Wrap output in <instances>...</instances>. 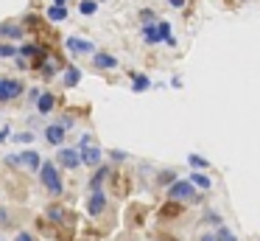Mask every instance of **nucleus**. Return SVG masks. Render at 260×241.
<instances>
[{
  "instance_id": "obj_1",
  "label": "nucleus",
  "mask_w": 260,
  "mask_h": 241,
  "mask_svg": "<svg viewBox=\"0 0 260 241\" xmlns=\"http://www.w3.org/2000/svg\"><path fill=\"white\" fill-rule=\"evenodd\" d=\"M40 177H42L45 188L51 191L53 196H59V194H62V188H64V185H62V177H59V168H56V163H53V160H45V163L40 166Z\"/></svg>"
},
{
  "instance_id": "obj_2",
  "label": "nucleus",
  "mask_w": 260,
  "mask_h": 241,
  "mask_svg": "<svg viewBox=\"0 0 260 241\" xmlns=\"http://www.w3.org/2000/svg\"><path fill=\"white\" fill-rule=\"evenodd\" d=\"M168 196L174 202H190V199H196V188H193L190 179H174L168 185Z\"/></svg>"
},
{
  "instance_id": "obj_3",
  "label": "nucleus",
  "mask_w": 260,
  "mask_h": 241,
  "mask_svg": "<svg viewBox=\"0 0 260 241\" xmlns=\"http://www.w3.org/2000/svg\"><path fill=\"white\" fill-rule=\"evenodd\" d=\"M64 67H62V59L59 56H53L51 50H45V53L40 56V73L42 76H48V78H53V76H59Z\"/></svg>"
},
{
  "instance_id": "obj_4",
  "label": "nucleus",
  "mask_w": 260,
  "mask_h": 241,
  "mask_svg": "<svg viewBox=\"0 0 260 241\" xmlns=\"http://www.w3.org/2000/svg\"><path fill=\"white\" fill-rule=\"evenodd\" d=\"M20 93H23V82L20 78L0 76V101H14Z\"/></svg>"
},
{
  "instance_id": "obj_5",
  "label": "nucleus",
  "mask_w": 260,
  "mask_h": 241,
  "mask_svg": "<svg viewBox=\"0 0 260 241\" xmlns=\"http://www.w3.org/2000/svg\"><path fill=\"white\" fill-rule=\"evenodd\" d=\"M64 48L76 56H87V53L92 56L95 53V42H90V39H84V37H68L64 39Z\"/></svg>"
},
{
  "instance_id": "obj_6",
  "label": "nucleus",
  "mask_w": 260,
  "mask_h": 241,
  "mask_svg": "<svg viewBox=\"0 0 260 241\" xmlns=\"http://www.w3.org/2000/svg\"><path fill=\"white\" fill-rule=\"evenodd\" d=\"M79 154H81V163H84V166H101V160H104V151L92 143L79 146Z\"/></svg>"
},
{
  "instance_id": "obj_7",
  "label": "nucleus",
  "mask_w": 260,
  "mask_h": 241,
  "mask_svg": "<svg viewBox=\"0 0 260 241\" xmlns=\"http://www.w3.org/2000/svg\"><path fill=\"white\" fill-rule=\"evenodd\" d=\"M45 50H48V48H45L42 42H37V39L17 45V56H23V59H40V56L45 53Z\"/></svg>"
},
{
  "instance_id": "obj_8",
  "label": "nucleus",
  "mask_w": 260,
  "mask_h": 241,
  "mask_svg": "<svg viewBox=\"0 0 260 241\" xmlns=\"http://www.w3.org/2000/svg\"><path fill=\"white\" fill-rule=\"evenodd\" d=\"M56 160H59V166H62V168H79L81 166L79 149H59Z\"/></svg>"
},
{
  "instance_id": "obj_9",
  "label": "nucleus",
  "mask_w": 260,
  "mask_h": 241,
  "mask_svg": "<svg viewBox=\"0 0 260 241\" xmlns=\"http://www.w3.org/2000/svg\"><path fill=\"white\" fill-rule=\"evenodd\" d=\"M0 37L9 39V42L23 39L25 37V25H20V22H0Z\"/></svg>"
},
{
  "instance_id": "obj_10",
  "label": "nucleus",
  "mask_w": 260,
  "mask_h": 241,
  "mask_svg": "<svg viewBox=\"0 0 260 241\" xmlns=\"http://www.w3.org/2000/svg\"><path fill=\"white\" fill-rule=\"evenodd\" d=\"M92 65H95V70H115V67H118V59H115L112 53L95 50V53H92Z\"/></svg>"
},
{
  "instance_id": "obj_11",
  "label": "nucleus",
  "mask_w": 260,
  "mask_h": 241,
  "mask_svg": "<svg viewBox=\"0 0 260 241\" xmlns=\"http://www.w3.org/2000/svg\"><path fill=\"white\" fill-rule=\"evenodd\" d=\"M34 104H37V112H40V115H48V112H53V106H56V95L42 90L40 98H37Z\"/></svg>"
},
{
  "instance_id": "obj_12",
  "label": "nucleus",
  "mask_w": 260,
  "mask_h": 241,
  "mask_svg": "<svg viewBox=\"0 0 260 241\" xmlns=\"http://www.w3.org/2000/svg\"><path fill=\"white\" fill-rule=\"evenodd\" d=\"M20 160V166H25L28 171H40V166H42V157H40V151H23V154L17 157Z\"/></svg>"
},
{
  "instance_id": "obj_13",
  "label": "nucleus",
  "mask_w": 260,
  "mask_h": 241,
  "mask_svg": "<svg viewBox=\"0 0 260 241\" xmlns=\"http://www.w3.org/2000/svg\"><path fill=\"white\" fill-rule=\"evenodd\" d=\"M45 140L51 146H59L64 140V129H62V123H51V126H45Z\"/></svg>"
},
{
  "instance_id": "obj_14",
  "label": "nucleus",
  "mask_w": 260,
  "mask_h": 241,
  "mask_svg": "<svg viewBox=\"0 0 260 241\" xmlns=\"http://www.w3.org/2000/svg\"><path fill=\"white\" fill-rule=\"evenodd\" d=\"M140 31H143V39H146L148 45H159V42H162V39H159V31H157V20H154V22H143Z\"/></svg>"
},
{
  "instance_id": "obj_15",
  "label": "nucleus",
  "mask_w": 260,
  "mask_h": 241,
  "mask_svg": "<svg viewBox=\"0 0 260 241\" xmlns=\"http://www.w3.org/2000/svg\"><path fill=\"white\" fill-rule=\"evenodd\" d=\"M104 207H107V196H104V191H101V188L92 191V196H90V207H87V210H90L92 216H98V213H101Z\"/></svg>"
},
{
  "instance_id": "obj_16",
  "label": "nucleus",
  "mask_w": 260,
  "mask_h": 241,
  "mask_svg": "<svg viewBox=\"0 0 260 241\" xmlns=\"http://www.w3.org/2000/svg\"><path fill=\"white\" fill-rule=\"evenodd\" d=\"M45 17H48L51 22H64V20H68V6H56V3L48 6Z\"/></svg>"
},
{
  "instance_id": "obj_17",
  "label": "nucleus",
  "mask_w": 260,
  "mask_h": 241,
  "mask_svg": "<svg viewBox=\"0 0 260 241\" xmlns=\"http://www.w3.org/2000/svg\"><path fill=\"white\" fill-rule=\"evenodd\" d=\"M157 31H159V39H162V42H168L171 48H176V39H174V34H171L168 20H157Z\"/></svg>"
},
{
  "instance_id": "obj_18",
  "label": "nucleus",
  "mask_w": 260,
  "mask_h": 241,
  "mask_svg": "<svg viewBox=\"0 0 260 241\" xmlns=\"http://www.w3.org/2000/svg\"><path fill=\"white\" fill-rule=\"evenodd\" d=\"M151 87V78L143 76V73H135L132 76V93H146V90Z\"/></svg>"
},
{
  "instance_id": "obj_19",
  "label": "nucleus",
  "mask_w": 260,
  "mask_h": 241,
  "mask_svg": "<svg viewBox=\"0 0 260 241\" xmlns=\"http://www.w3.org/2000/svg\"><path fill=\"white\" fill-rule=\"evenodd\" d=\"M187 179L193 182V188H202V191H210V188H213V179H210L207 174H199V171H193Z\"/></svg>"
},
{
  "instance_id": "obj_20",
  "label": "nucleus",
  "mask_w": 260,
  "mask_h": 241,
  "mask_svg": "<svg viewBox=\"0 0 260 241\" xmlns=\"http://www.w3.org/2000/svg\"><path fill=\"white\" fill-rule=\"evenodd\" d=\"M81 82V70L79 67H64V87H76V84Z\"/></svg>"
},
{
  "instance_id": "obj_21",
  "label": "nucleus",
  "mask_w": 260,
  "mask_h": 241,
  "mask_svg": "<svg viewBox=\"0 0 260 241\" xmlns=\"http://www.w3.org/2000/svg\"><path fill=\"white\" fill-rule=\"evenodd\" d=\"M107 174H109V168H107V166H101L95 174H92V179H90V188H92V191H98V188H101V185H104V179H107Z\"/></svg>"
},
{
  "instance_id": "obj_22",
  "label": "nucleus",
  "mask_w": 260,
  "mask_h": 241,
  "mask_svg": "<svg viewBox=\"0 0 260 241\" xmlns=\"http://www.w3.org/2000/svg\"><path fill=\"white\" fill-rule=\"evenodd\" d=\"M17 56V45L14 42H0V59H14Z\"/></svg>"
},
{
  "instance_id": "obj_23",
  "label": "nucleus",
  "mask_w": 260,
  "mask_h": 241,
  "mask_svg": "<svg viewBox=\"0 0 260 241\" xmlns=\"http://www.w3.org/2000/svg\"><path fill=\"white\" fill-rule=\"evenodd\" d=\"M79 11H81L84 17H92V14L98 11V0H81V3H79Z\"/></svg>"
},
{
  "instance_id": "obj_24",
  "label": "nucleus",
  "mask_w": 260,
  "mask_h": 241,
  "mask_svg": "<svg viewBox=\"0 0 260 241\" xmlns=\"http://www.w3.org/2000/svg\"><path fill=\"white\" fill-rule=\"evenodd\" d=\"M215 241H238V238H235V233H232L230 227L218 224V230H215Z\"/></svg>"
},
{
  "instance_id": "obj_25",
  "label": "nucleus",
  "mask_w": 260,
  "mask_h": 241,
  "mask_svg": "<svg viewBox=\"0 0 260 241\" xmlns=\"http://www.w3.org/2000/svg\"><path fill=\"white\" fill-rule=\"evenodd\" d=\"M187 163H190V166L196 168V171H199V168H207V166H210V163L204 160L202 154H187Z\"/></svg>"
},
{
  "instance_id": "obj_26",
  "label": "nucleus",
  "mask_w": 260,
  "mask_h": 241,
  "mask_svg": "<svg viewBox=\"0 0 260 241\" xmlns=\"http://www.w3.org/2000/svg\"><path fill=\"white\" fill-rule=\"evenodd\" d=\"M140 20H143V22H154V20H157V14H154L151 9H143V11H140Z\"/></svg>"
},
{
  "instance_id": "obj_27",
  "label": "nucleus",
  "mask_w": 260,
  "mask_h": 241,
  "mask_svg": "<svg viewBox=\"0 0 260 241\" xmlns=\"http://www.w3.org/2000/svg\"><path fill=\"white\" fill-rule=\"evenodd\" d=\"M48 216H51L53 222H62L64 213H62V207H48Z\"/></svg>"
},
{
  "instance_id": "obj_28",
  "label": "nucleus",
  "mask_w": 260,
  "mask_h": 241,
  "mask_svg": "<svg viewBox=\"0 0 260 241\" xmlns=\"http://www.w3.org/2000/svg\"><path fill=\"white\" fill-rule=\"evenodd\" d=\"M14 140H20V143H31V140H34V132H20Z\"/></svg>"
},
{
  "instance_id": "obj_29",
  "label": "nucleus",
  "mask_w": 260,
  "mask_h": 241,
  "mask_svg": "<svg viewBox=\"0 0 260 241\" xmlns=\"http://www.w3.org/2000/svg\"><path fill=\"white\" fill-rule=\"evenodd\" d=\"M207 222H215V224H221V216H218V213H213V210H207Z\"/></svg>"
},
{
  "instance_id": "obj_30",
  "label": "nucleus",
  "mask_w": 260,
  "mask_h": 241,
  "mask_svg": "<svg viewBox=\"0 0 260 241\" xmlns=\"http://www.w3.org/2000/svg\"><path fill=\"white\" fill-rule=\"evenodd\" d=\"M73 118H62V129H73Z\"/></svg>"
},
{
  "instance_id": "obj_31",
  "label": "nucleus",
  "mask_w": 260,
  "mask_h": 241,
  "mask_svg": "<svg viewBox=\"0 0 260 241\" xmlns=\"http://www.w3.org/2000/svg\"><path fill=\"white\" fill-rule=\"evenodd\" d=\"M9 135H12V129H9V126H3V129H0V143H3V140H6Z\"/></svg>"
},
{
  "instance_id": "obj_32",
  "label": "nucleus",
  "mask_w": 260,
  "mask_h": 241,
  "mask_svg": "<svg viewBox=\"0 0 260 241\" xmlns=\"http://www.w3.org/2000/svg\"><path fill=\"white\" fill-rule=\"evenodd\" d=\"M14 241H34V235H31V233H20Z\"/></svg>"
},
{
  "instance_id": "obj_33",
  "label": "nucleus",
  "mask_w": 260,
  "mask_h": 241,
  "mask_svg": "<svg viewBox=\"0 0 260 241\" xmlns=\"http://www.w3.org/2000/svg\"><path fill=\"white\" fill-rule=\"evenodd\" d=\"M185 3H187V0H168V6H174V9H182Z\"/></svg>"
},
{
  "instance_id": "obj_34",
  "label": "nucleus",
  "mask_w": 260,
  "mask_h": 241,
  "mask_svg": "<svg viewBox=\"0 0 260 241\" xmlns=\"http://www.w3.org/2000/svg\"><path fill=\"white\" fill-rule=\"evenodd\" d=\"M112 157L120 163V160H126V151H118V149H115V151H112Z\"/></svg>"
},
{
  "instance_id": "obj_35",
  "label": "nucleus",
  "mask_w": 260,
  "mask_h": 241,
  "mask_svg": "<svg viewBox=\"0 0 260 241\" xmlns=\"http://www.w3.org/2000/svg\"><path fill=\"white\" fill-rule=\"evenodd\" d=\"M6 163H9V166H20V160H17V154H9V157H6Z\"/></svg>"
},
{
  "instance_id": "obj_36",
  "label": "nucleus",
  "mask_w": 260,
  "mask_h": 241,
  "mask_svg": "<svg viewBox=\"0 0 260 241\" xmlns=\"http://www.w3.org/2000/svg\"><path fill=\"white\" fill-rule=\"evenodd\" d=\"M40 93H42L40 87H34V90H31V93H28V95H31V101H37V98H40Z\"/></svg>"
},
{
  "instance_id": "obj_37",
  "label": "nucleus",
  "mask_w": 260,
  "mask_h": 241,
  "mask_svg": "<svg viewBox=\"0 0 260 241\" xmlns=\"http://www.w3.org/2000/svg\"><path fill=\"white\" fill-rule=\"evenodd\" d=\"M87 143H92V135H84V138L79 140V146H87Z\"/></svg>"
},
{
  "instance_id": "obj_38",
  "label": "nucleus",
  "mask_w": 260,
  "mask_h": 241,
  "mask_svg": "<svg viewBox=\"0 0 260 241\" xmlns=\"http://www.w3.org/2000/svg\"><path fill=\"white\" fill-rule=\"evenodd\" d=\"M199 241H215V233H204V235H202V238H199Z\"/></svg>"
},
{
  "instance_id": "obj_39",
  "label": "nucleus",
  "mask_w": 260,
  "mask_h": 241,
  "mask_svg": "<svg viewBox=\"0 0 260 241\" xmlns=\"http://www.w3.org/2000/svg\"><path fill=\"white\" fill-rule=\"evenodd\" d=\"M6 222V210H3V207H0V224Z\"/></svg>"
},
{
  "instance_id": "obj_40",
  "label": "nucleus",
  "mask_w": 260,
  "mask_h": 241,
  "mask_svg": "<svg viewBox=\"0 0 260 241\" xmlns=\"http://www.w3.org/2000/svg\"><path fill=\"white\" fill-rule=\"evenodd\" d=\"M53 3H56V6H64V3H68V0H53Z\"/></svg>"
},
{
  "instance_id": "obj_41",
  "label": "nucleus",
  "mask_w": 260,
  "mask_h": 241,
  "mask_svg": "<svg viewBox=\"0 0 260 241\" xmlns=\"http://www.w3.org/2000/svg\"><path fill=\"white\" fill-rule=\"evenodd\" d=\"M98 3H104V0H98Z\"/></svg>"
}]
</instances>
